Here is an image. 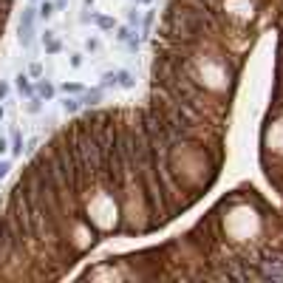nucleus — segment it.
<instances>
[{"label": "nucleus", "mask_w": 283, "mask_h": 283, "mask_svg": "<svg viewBox=\"0 0 283 283\" xmlns=\"http://www.w3.org/2000/svg\"><path fill=\"white\" fill-rule=\"evenodd\" d=\"M218 216H221V241L232 246L241 244H261L266 238V216L252 201H218Z\"/></svg>", "instance_id": "nucleus-1"}, {"label": "nucleus", "mask_w": 283, "mask_h": 283, "mask_svg": "<svg viewBox=\"0 0 283 283\" xmlns=\"http://www.w3.org/2000/svg\"><path fill=\"white\" fill-rule=\"evenodd\" d=\"M34 20H37V6L31 3V6L23 9V17H20V26H17V40L23 49L34 45Z\"/></svg>", "instance_id": "nucleus-2"}, {"label": "nucleus", "mask_w": 283, "mask_h": 283, "mask_svg": "<svg viewBox=\"0 0 283 283\" xmlns=\"http://www.w3.org/2000/svg\"><path fill=\"white\" fill-rule=\"evenodd\" d=\"M105 99V88L102 85H97V88H85V91L80 93V102H82V108H97L99 102Z\"/></svg>", "instance_id": "nucleus-3"}, {"label": "nucleus", "mask_w": 283, "mask_h": 283, "mask_svg": "<svg viewBox=\"0 0 283 283\" xmlns=\"http://www.w3.org/2000/svg\"><path fill=\"white\" fill-rule=\"evenodd\" d=\"M116 88H125V91H133L136 88V77L128 68H116Z\"/></svg>", "instance_id": "nucleus-4"}, {"label": "nucleus", "mask_w": 283, "mask_h": 283, "mask_svg": "<svg viewBox=\"0 0 283 283\" xmlns=\"http://www.w3.org/2000/svg\"><path fill=\"white\" fill-rule=\"evenodd\" d=\"M14 85H17L20 93H26V97H34V85H31V80H29V71H17V77H14Z\"/></svg>", "instance_id": "nucleus-5"}, {"label": "nucleus", "mask_w": 283, "mask_h": 283, "mask_svg": "<svg viewBox=\"0 0 283 283\" xmlns=\"http://www.w3.org/2000/svg\"><path fill=\"white\" fill-rule=\"evenodd\" d=\"M153 23H156V12H145L142 14V40H150V34H153Z\"/></svg>", "instance_id": "nucleus-6"}, {"label": "nucleus", "mask_w": 283, "mask_h": 283, "mask_svg": "<svg viewBox=\"0 0 283 283\" xmlns=\"http://www.w3.org/2000/svg\"><path fill=\"white\" fill-rule=\"evenodd\" d=\"M34 93H37L40 99H54V93H57V88L51 85L49 80H40L37 85H34Z\"/></svg>", "instance_id": "nucleus-7"}, {"label": "nucleus", "mask_w": 283, "mask_h": 283, "mask_svg": "<svg viewBox=\"0 0 283 283\" xmlns=\"http://www.w3.org/2000/svg\"><path fill=\"white\" fill-rule=\"evenodd\" d=\"M62 111H65V113H80V111H82L80 97H74V93H65V99H62Z\"/></svg>", "instance_id": "nucleus-8"}, {"label": "nucleus", "mask_w": 283, "mask_h": 283, "mask_svg": "<svg viewBox=\"0 0 283 283\" xmlns=\"http://www.w3.org/2000/svg\"><path fill=\"white\" fill-rule=\"evenodd\" d=\"M9 150H12V156H17V159H20V156H23V133H20V130H14V133H12V142H9Z\"/></svg>", "instance_id": "nucleus-9"}, {"label": "nucleus", "mask_w": 283, "mask_h": 283, "mask_svg": "<svg viewBox=\"0 0 283 283\" xmlns=\"http://www.w3.org/2000/svg\"><path fill=\"white\" fill-rule=\"evenodd\" d=\"M113 31H116V34H113V37H116V40H119V43H122V45L128 43V40L133 37V34H139V31H136V29H130L128 23H125V26H116V29H113Z\"/></svg>", "instance_id": "nucleus-10"}, {"label": "nucleus", "mask_w": 283, "mask_h": 283, "mask_svg": "<svg viewBox=\"0 0 283 283\" xmlns=\"http://www.w3.org/2000/svg\"><path fill=\"white\" fill-rule=\"evenodd\" d=\"M54 12H57L54 0H43V3L37 6V17H43V20H51V17H54Z\"/></svg>", "instance_id": "nucleus-11"}, {"label": "nucleus", "mask_w": 283, "mask_h": 283, "mask_svg": "<svg viewBox=\"0 0 283 283\" xmlns=\"http://www.w3.org/2000/svg\"><path fill=\"white\" fill-rule=\"evenodd\" d=\"M93 23H97L102 31H113V29H116V20L108 17V14H93Z\"/></svg>", "instance_id": "nucleus-12"}, {"label": "nucleus", "mask_w": 283, "mask_h": 283, "mask_svg": "<svg viewBox=\"0 0 283 283\" xmlns=\"http://www.w3.org/2000/svg\"><path fill=\"white\" fill-rule=\"evenodd\" d=\"M128 26H130V29H136V31L142 29V12H139L136 6L128 9Z\"/></svg>", "instance_id": "nucleus-13"}, {"label": "nucleus", "mask_w": 283, "mask_h": 283, "mask_svg": "<svg viewBox=\"0 0 283 283\" xmlns=\"http://www.w3.org/2000/svg\"><path fill=\"white\" fill-rule=\"evenodd\" d=\"M60 91H62V93H74V97H80V93L85 91V85H80V82H62Z\"/></svg>", "instance_id": "nucleus-14"}, {"label": "nucleus", "mask_w": 283, "mask_h": 283, "mask_svg": "<svg viewBox=\"0 0 283 283\" xmlns=\"http://www.w3.org/2000/svg\"><path fill=\"white\" fill-rule=\"evenodd\" d=\"M99 85H102V88H116V68H113V71H105Z\"/></svg>", "instance_id": "nucleus-15"}, {"label": "nucleus", "mask_w": 283, "mask_h": 283, "mask_svg": "<svg viewBox=\"0 0 283 283\" xmlns=\"http://www.w3.org/2000/svg\"><path fill=\"white\" fill-rule=\"evenodd\" d=\"M40 108H43V99L34 93V97H29V105H26V111L29 113H40Z\"/></svg>", "instance_id": "nucleus-16"}, {"label": "nucleus", "mask_w": 283, "mask_h": 283, "mask_svg": "<svg viewBox=\"0 0 283 283\" xmlns=\"http://www.w3.org/2000/svg\"><path fill=\"white\" fill-rule=\"evenodd\" d=\"M43 43H45V51H49V54H60V51H62V43H60V40H54V37L43 40Z\"/></svg>", "instance_id": "nucleus-17"}, {"label": "nucleus", "mask_w": 283, "mask_h": 283, "mask_svg": "<svg viewBox=\"0 0 283 283\" xmlns=\"http://www.w3.org/2000/svg\"><path fill=\"white\" fill-rule=\"evenodd\" d=\"M125 49H128V51H133V54H136V51L142 49V37H139V34H133V37H130L128 43H125Z\"/></svg>", "instance_id": "nucleus-18"}, {"label": "nucleus", "mask_w": 283, "mask_h": 283, "mask_svg": "<svg viewBox=\"0 0 283 283\" xmlns=\"http://www.w3.org/2000/svg\"><path fill=\"white\" fill-rule=\"evenodd\" d=\"M9 170H12V161L0 156V179H6V176H9Z\"/></svg>", "instance_id": "nucleus-19"}, {"label": "nucleus", "mask_w": 283, "mask_h": 283, "mask_svg": "<svg viewBox=\"0 0 283 283\" xmlns=\"http://www.w3.org/2000/svg\"><path fill=\"white\" fill-rule=\"evenodd\" d=\"M29 77H37V80H40V77H43V65H40V62H31V65H29Z\"/></svg>", "instance_id": "nucleus-20"}, {"label": "nucleus", "mask_w": 283, "mask_h": 283, "mask_svg": "<svg viewBox=\"0 0 283 283\" xmlns=\"http://www.w3.org/2000/svg\"><path fill=\"white\" fill-rule=\"evenodd\" d=\"M6 97H9V82L0 80V102H6Z\"/></svg>", "instance_id": "nucleus-21"}, {"label": "nucleus", "mask_w": 283, "mask_h": 283, "mask_svg": "<svg viewBox=\"0 0 283 283\" xmlns=\"http://www.w3.org/2000/svg\"><path fill=\"white\" fill-rule=\"evenodd\" d=\"M9 153V139L6 136H0V156H6Z\"/></svg>", "instance_id": "nucleus-22"}, {"label": "nucleus", "mask_w": 283, "mask_h": 283, "mask_svg": "<svg viewBox=\"0 0 283 283\" xmlns=\"http://www.w3.org/2000/svg\"><path fill=\"white\" fill-rule=\"evenodd\" d=\"M68 62H71V68H80L82 65V54H71V60H68Z\"/></svg>", "instance_id": "nucleus-23"}, {"label": "nucleus", "mask_w": 283, "mask_h": 283, "mask_svg": "<svg viewBox=\"0 0 283 283\" xmlns=\"http://www.w3.org/2000/svg\"><path fill=\"white\" fill-rule=\"evenodd\" d=\"M85 49H88V51H99V40H88Z\"/></svg>", "instance_id": "nucleus-24"}, {"label": "nucleus", "mask_w": 283, "mask_h": 283, "mask_svg": "<svg viewBox=\"0 0 283 283\" xmlns=\"http://www.w3.org/2000/svg\"><path fill=\"white\" fill-rule=\"evenodd\" d=\"M37 145H40V139H31V142H29V148H26V150H31V153H34V150H37Z\"/></svg>", "instance_id": "nucleus-25"}, {"label": "nucleus", "mask_w": 283, "mask_h": 283, "mask_svg": "<svg viewBox=\"0 0 283 283\" xmlns=\"http://www.w3.org/2000/svg\"><path fill=\"white\" fill-rule=\"evenodd\" d=\"M6 119V108H3V102H0V122Z\"/></svg>", "instance_id": "nucleus-26"}, {"label": "nucleus", "mask_w": 283, "mask_h": 283, "mask_svg": "<svg viewBox=\"0 0 283 283\" xmlns=\"http://www.w3.org/2000/svg\"><path fill=\"white\" fill-rule=\"evenodd\" d=\"M93 3H97V0H85V6H88V9H93Z\"/></svg>", "instance_id": "nucleus-27"}, {"label": "nucleus", "mask_w": 283, "mask_h": 283, "mask_svg": "<svg viewBox=\"0 0 283 283\" xmlns=\"http://www.w3.org/2000/svg\"><path fill=\"white\" fill-rule=\"evenodd\" d=\"M139 3H145V6H150V3H153V0H139Z\"/></svg>", "instance_id": "nucleus-28"}, {"label": "nucleus", "mask_w": 283, "mask_h": 283, "mask_svg": "<svg viewBox=\"0 0 283 283\" xmlns=\"http://www.w3.org/2000/svg\"><path fill=\"white\" fill-rule=\"evenodd\" d=\"M136 3H139V0H136Z\"/></svg>", "instance_id": "nucleus-29"}]
</instances>
